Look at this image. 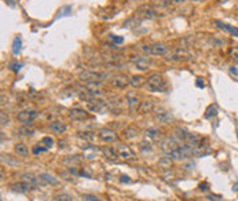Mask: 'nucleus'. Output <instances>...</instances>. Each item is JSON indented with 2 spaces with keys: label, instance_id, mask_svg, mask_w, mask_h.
Segmentation results:
<instances>
[{
  "label": "nucleus",
  "instance_id": "nucleus-41",
  "mask_svg": "<svg viewBox=\"0 0 238 201\" xmlns=\"http://www.w3.org/2000/svg\"><path fill=\"white\" fill-rule=\"evenodd\" d=\"M193 2H201V0H193Z\"/></svg>",
  "mask_w": 238,
  "mask_h": 201
},
{
  "label": "nucleus",
  "instance_id": "nucleus-36",
  "mask_svg": "<svg viewBox=\"0 0 238 201\" xmlns=\"http://www.w3.org/2000/svg\"><path fill=\"white\" fill-rule=\"evenodd\" d=\"M197 87H201V88H204L205 87V83L201 80V79H197Z\"/></svg>",
  "mask_w": 238,
  "mask_h": 201
},
{
  "label": "nucleus",
  "instance_id": "nucleus-20",
  "mask_svg": "<svg viewBox=\"0 0 238 201\" xmlns=\"http://www.w3.org/2000/svg\"><path fill=\"white\" fill-rule=\"evenodd\" d=\"M18 132H20V135H22V136H30L34 134V128L30 126H28V124H25L24 127H21Z\"/></svg>",
  "mask_w": 238,
  "mask_h": 201
},
{
  "label": "nucleus",
  "instance_id": "nucleus-13",
  "mask_svg": "<svg viewBox=\"0 0 238 201\" xmlns=\"http://www.w3.org/2000/svg\"><path fill=\"white\" fill-rule=\"evenodd\" d=\"M69 116H70V119H73V120H85V119H88L87 112H85L84 109H79V107L72 109L70 112H69Z\"/></svg>",
  "mask_w": 238,
  "mask_h": 201
},
{
  "label": "nucleus",
  "instance_id": "nucleus-16",
  "mask_svg": "<svg viewBox=\"0 0 238 201\" xmlns=\"http://www.w3.org/2000/svg\"><path fill=\"white\" fill-rule=\"evenodd\" d=\"M153 110V101L151 99H146L141 103V107H139V112L141 113H149V112Z\"/></svg>",
  "mask_w": 238,
  "mask_h": 201
},
{
  "label": "nucleus",
  "instance_id": "nucleus-25",
  "mask_svg": "<svg viewBox=\"0 0 238 201\" xmlns=\"http://www.w3.org/2000/svg\"><path fill=\"white\" fill-rule=\"evenodd\" d=\"M21 37H15L14 39V43H12V54L14 55H18L21 51Z\"/></svg>",
  "mask_w": 238,
  "mask_h": 201
},
{
  "label": "nucleus",
  "instance_id": "nucleus-10",
  "mask_svg": "<svg viewBox=\"0 0 238 201\" xmlns=\"http://www.w3.org/2000/svg\"><path fill=\"white\" fill-rule=\"evenodd\" d=\"M132 61H134L136 69H139V71H147L149 66L151 65L150 59L146 58V57H139V58H134Z\"/></svg>",
  "mask_w": 238,
  "mask_h": 201
},
{
  "label": "nucleus",
  "instance_id": "nucleus-18",
  "mask_svg": "<svg viewBox=\"0 0 238 201\" xmlns=\"http://www.w3.org/2000/svg\"><path fill=\"white\" fill-rule=\"evenodd\" d=\"M216 114H218V106L215 103H212L207 107V110H205V113H204V117L205 119H212V117L216 116Z\"/></svg>",
  "mask_w": 238,
  "mask_h": 201
},
{
  "label": "nucleus",
  "instance_id": "nucleus-42",
  "mask_svg": "<svg viewBox=\"0 0 238 201\" xmlns=\"http://www.w3.org/2000/svg\"><path fill=\"white\" fill-rule=\"evenodd\" d=\"M237 138H238V132H237Z\"/></svg>",
  "mask_w": 238,
  "mask_h": 201
},
{
  "label": "nucleus",
  "instance_id": "nucleus-31",
  "mask_svg": "<svg viewBox=\"0 0 238 201\" xmlns=\"http://www.w3.org/2000/svg\"><path fill=\"white\" fill-rule=\"evenodd\" d=\"M83 199L85 201H103V200L98 199L97 196H92V194H85V196H83Z\"/></svg>",
  "mask_w": 238,
  "mask_h": 201
},
{
  "label": "nucleus",
  "instance_id": "nucleus-1",
  "mask_svg": "<svg viewBox=\"0 0 238 201\" xmlns=\"http://www.w3.org/2000/svg\"><path fill=\"white\" fill-rule=\"evenodd\" d=\"M165 88H167V81L163 75H160V73H151L147 77V90L149 91H153V92L165 91Z\"/></svg>",
  "mask_w": 238,
  "mask_h": 201
},
{
  "label": "nucleus",
  "instance_id": "nucleus-39",
  "mask_svg": "<svg viewBox=\"0 0 238 201\" xmlns=\"http://www.w3.org/2000/svg\"><path fill=\"white\" fill-rule=\"evenodd\" d=\"M169 2L175 3V4H179V3H183V2H186V0H169Z\"/></svg>",
  "mask_w": 238,
  "mask_h": 201
},
{
  "label": "nucleus",
  "instance_id": "nucleus-22",
  "mask_svg": "<svg viewBox=\"0 0 238 201\" xmlns=\"http://www.w3.org/2000/svg\"><path fill=\"white\" fill-rule=\"evenodd\" d=\"M143 81H145V77L143 76H132L131 77V80H129V84L132 85V87H141L142 84H143Z\"/></svg>",
  "mask_w": 238,
  "mask_h": 201
},
{
  "label": "nucleus",
  "instance_id": "nucleus-6",
  "mask_svg": "<svg viewBox=\"0 0 238 201\" xmlns=\"http://www.w3.org/2000/svg\"><path fill=\"white\" fill-rule=\"evenodd\" d=\"M154 15L155 11L153 10L151 6H142L136 10V17L139 20H151V18H154Z\"/></svg>",
  "mask_w": 238,
  "mask_h": 201
},
{
  "label": "nucleus",
  "instance_id": "nucleus-8",
  "mask_svg": "<svg viewBox=\"0 0 238 201\" xmlns=\"http://www.w3.org/2000/svg\"><path fill=\"white\" fill-rule=\"evenodd\" d=\"M99 138L105 142H113L117 139V134L110 128H102L99 131Z\"/></svg>",
  "mask_w": 238,
  "mask_h": 201
},
{
  "label": "nucleus",
  "instance_id": "nucleus-2",
  "mask_svg": "<svg viewBox=\"0 0 238 201\" xmlns=\"http://www.w3.org/2000/svg\"><path fill=\"white\" fill-rule=\"evenodd\" d=\"M109 77V75L105 72H92V71H84L80 73V79L84 81H103Z\"/></svg>",
  "mask_w": 238,
  "mask_h": 201
},
{
  "label": "nucleus",
  "instance_id": "nucleus-3",
  "mask_svg": "<svg viewBox=\"0 0 238 201\" xmlns=\"http://www.w3.org/2000/svg\"><path fill=\"white\" fill-rule=\"evenodd\" d=\"M39 117V112L37 110H29V109H26V110H22L20 112V113L17 114V119L18 121H21V123H24V124H30L32 121H34Z\"/></svg>",
  "mask_w": 238,
  "mask_h": 201
},
{
  "label": "nucleus",
  "instance_id": "nucleus-19",
  "mask_svg": "<svg viewBox=\"0 0 238 201\" xmlns=\"http://www.w3.org/2000/svg\"><path fill=\"white\" fill-rule=\"evenodd\" d=\"M14 150L18 156H28V152H29L28 150V146L25 143H17L14 146Z\"/></svg>",
  "mask_w": 238,
  "mask_h": 201
},
{
  "label": "nucleus",
  "instance_id": "nucleus-37",
  "mask_svg": "<svg viewBox=\"0 0 238 201\" xmlns=\"http://www.w3.org/2000/svg\"><path fill=\"white\" fill-rule=\"evenodd\" d=\"M110 37H112V39L116 41V43H119V44H120V43H123V37H117V36H113V34H112Z\"/></svg>",
  "mask_w": 238,
  "mask_h": 201
},
{
  "label": "nucleus",
  "instance_id": "nucleus-32",
  "mask_svg": "<svg viewBox=\"0 0 238 201\" xmlns=\"http://www.w3.org/2000/svg\"><path fill=\"white\" fill-rule=\"evenodd\" d=\"M46 150H47V148H43V146H34V148H33V153H34V154H39V153H43Z\"/></svg>",
  "mask_w": 238,
  "mask_h": 201
},
{
  "label": "nucleus",
  "instance_id": "nucleus-30",
  "mask_svg": "<svg viewBox=\"0 0 238 201\" xmlns=\"http://www.w3.org/2000/svg\"><path fill=\"white\" fill-rule=\"evenodd\" d=\"M42 143H46V148H51V146L54 145V139L50 138V136H44V138L42 139Z\"/></svg>",
  "mask_w": 238,
  "mask_h": 201
},
{
  "label": "nucleus",
  "instance_id": "nucleus-21",
  "mask_svg": "<svg viewBox=\"0 0 238 201\" xmlns=\"http://www.w3.org/2000/svg\"><path fill=\"white\" fill-rule=\"evenodd\" d=\"M40 179H42L44 183H50V185H55L56 182V178H54L52 175L47 174V172H43V174H40Z\"/></svg>",
  "mask_w": 238,
  "mask_h": 201
},
{
  "label": "nucleus",
  "instance_id": "nucleus-5",
  "mask_svg": "<svg viewBox=\"0 0 238 201\" xmlns=\"http://www.w3.org/2000/svg\"><path fill=\"white\" fill-rule=\"evenodd\" d=\"M129 80H131V79H129L127 75H124V73H119V75H114L113 76L112 80H110V83H112L113 87L125 88L127 85L129 84Z\"/></svg>",
  "mask_w": 238,
  "mask_h": 201
},
{
  "label": "nucleus",
  "instance_id": "nucleus-17",
  "mask_svg": "<svg viewBox=\"0 0 238 201\" xmlns=\"http://www.w3.org/2000/svg\"><path fill=\"white\" fill-rule=\"evenodd\" d=\"M22 178H24V180L25 182H28V183H30L33 187H36L37 185L40 183V178H36V176H33V175H30V174H24L22 175Z\"/></svg>",
  "mask_w": 238,
  "mask_h": 201
},
{
  "label": "nucleus",
  "instance_id": "nucleus-23",
  "mask_svg": "<svg viewBox=\"0 0 238 201\" xmlns=\"http://www.w3.org/2000/svg\"><path fill=\"white\" fill-rule=\"evenodd\" d=\"M124 136L127 139H134L138 136V130H136L135 127H128V128H125V131H124Z\"/></svg>",
  "mask_w": 238,
  "mask_h": 201
},
{
  "label": "nucleus",
  "instance_id": "nucleus-34",
  "mask_svg": "<svg viewBox=\"0 0 238 201\" xmlns=\"http://www.w3.org/2000/svg\"><path fill=\"white\" fill-rule=\"evenodd\" d=\"M7 123H8V117H7V114H6L4 112H2V126H6Z\"/></svg>",
  "mask_w": 238,
  "mask_h": 201
},
{
  "label": "nucleus",
  "instance_id": "nucleus-9",
  "mask_svg": "<svg viewBox=\"0 0 238 201\" xmlns=\"http://www.w3.org/2000/svg\"><path fill=\"white\" fill-rule=\"evenodd\" d=\"M10 189L14 190V191H17V193H26V191H29V190L33 189V186H32L30 183H28V182L24 180V182H17V183L11 185Z\"/></svg>",
  "mask_w": 238,
  "mask_h": 201
},
{
  "label": "nucleus",
  "instance_id": "nucleus-38",
  "mask_svg": "<svg viewBox=\"0 0 238 201\" xmlns=\"http://www.w3.org/2000/svg\"><path fill=\"white\" fill-rule=\"evenodd\" d=\"M230 72H231V73H233V75H234V76H238V71H237V69H236V68H234V66H230Z\"/></svg>",
  "mask_w": 238,
  "mask_h": 201
},
{
  "label": "nucleus",
  "instance_id": "nucleus-40",
  "mask_svg": "<svg viewBox=\"0 0 238 201\" xmlns=\"http://www.w3.org/2000/svg\"><path fill=\"white\" fill-rule=\"evenodd\" d=\"M220 2H222V3H224V2H228V0H220Z\"/></svg>",
  "mask_w": 238,
  "mask_h": 201
},
{
  "label": "nucleus",
  "instance_id": "nucleus-29",
  "mask_svg": "<svg viewBox=\"0 0 238 201\" xmlns=\"http://www.w3.org/2000/svg\"><path fill=\"white\" fill-rule=\"evenodd\" d=\"M158 130H155V128H150V130H147L146 131V135L149 136V138H153V139H155V138H158Z\"/></svg>",
  "mask_w": 238,
  "mask_h": 201
},
{
  "label": "nucleus",
  "instance_id": "nucleus-35",
  "mask_svg": "<svg viewBox=\"0 0 238 201\" xmlns=\"http://www.w3.org/2000/svg\"><path fill=\"white\" fill-rule=\"evenodd\" d=\"M120 178H121V179H120L121 182H127V183H129V182H131V178H129V176H127V175H121Z\"/></svg>",
  "mask_w": 238,
  "mask_h": 201
},
{
  "label": "nucleus",
  "instance_id": "nucleus-26",
  "mask_svg": "<svg viewBox=\"0 0 238 201\" xmlns=\"http://www.w3.org/2000/svg\"><path fill=\"white\" fill-rule=\"evenodd\" d=\"M52 201H73V197L68 193H61V194H56Z\"/></svg>",
  "mask_w": 238,
  "mask_h": 201
},
{
  "label": "nucleus",
  "instance_id": "nucleus-4",
  "mask_svg": "<svg viewBox=\"0 0 238 201\" xmlns=\"http://www.w3.org/2000/svg\"><path fill=\"white\" fill-rule=\"evenodd\" d=\"M145 53H147L149 55H165L167 54V46L163 43H154L150 44V46H145L143 47Z\"/></svg>",
  "mask_w": 238,
  "mask_h": 201
},
{
  "label": "nucleus",
  "instance_id": "nucleus-27",
  "mask_svg": "<svg viewBox=\"0 0 238 201\" xmlns=\"http://www.w3.org/2000/svg\"><path fill=\"white\" fill-rule=\"evenodd\" d=\"M102 152H103V154H105V157L106 158H109V160H112L114 161L117 158V156H116V153H114L112 149H109V148H103L102 149Z\"/></svg>",
  "mask_w": 238,
  "mask_h": 201
},
{
  "label": "nucleus",
  "instance_id": "nucleus-24",
  "mask_svg": "<svg viewBox=\"0 0 238 201\" xmlns=\"http://www.w3.org/2000/svg\"><path fill=\"white\" fill-rule=\"evenodd\" d=\"M72 14V7L70 6H63V7L59 8L58 11V15H56V18H61V17H68V15Z\"/></svg>",
  "mask_w": 238,
  "mask_h": 201
},
{
  "label": "nucleus",
  "instance_id": "nucleus-14",
  "mask_svg": "<svg viewBox=\"0 0 238 201\" xmlns=\"http://www.w3.org/2000/svg\"><path fill=\"white\" fill-rule=\"evenodd\" d=\"M66 128H68L66 124L63 123V121H59V120H55L50 124V130L54 131L55 134H63L66 131Z\"/></svg>",
  "mask_w": 238,
  "mask_h": 201
},
{
  "label": "nucleus",
  "instance_id": "nucleus-28",
  "mask_svg": "<svg viewBox=\"0 0 238 201\" xmlns=\"http://www.w3.org/2000/svg\"><path fill=\"white\" fill-rule=\"evenodd\" d=\"M228 55H230L234 61L238 62V47H231V48L228 50Z\"/></svg>",
  "mask_w": 238,
  "mask_h": 201
},
{
  "label": "nucleus",
  "instance_id": "nucleus-11",
  "mask_svg": "<svg viewBox=\"0 0 238 201\" xmlns=\"http://www.w3.org/2000/svg\"><path fill=\"white\" fill-rule=\"evenodd\" d=\"M116 153L117 156H120L121 158H131L132 157V152L129 150V148L127 145H123V143H119L116 146Z\"/></svg>",
  "mask_w": 238,
  "mask_h": 201
},
{
  "label": "nucleus",
  "instance_id": "nucleus-7",
  "mask_svg": "<svg viewBox=\"0 0 238 201\" xmlns=\"http://www.w3.org/2000/svg\"><path fill=\"white\" fill-rule=\"evenodd\" d=\"M127 103H128V107L132 112H136V110H139L142 102L139 101V97H138V94H136V92L129 91L128 94H127Z\"/></svg>",
  "mask_w": 238,
  "mask_h": 201
},
{
  "label": "nucleus",
  "instance_id": "nucleus-15",
  "mask_svg": "<svg viewBox=\"0 0 238 201\" xmlns=\"http://www.w3.org/2000/svg\"><path fill=\"white\" fill-rule=\"evenodd\" d=\"M155 119L158 121H161V123H169L172 120V116H171L169 112H167L164 109H158L155 112Z\"/></svg>",
  "mask_w": 238,
  "mask_h": 201
},
{
  "label": "nucleus",
  "instance_id": "nucleus-12",
  "mask_svg": "<svg viewBox=\"0 0 238 201\" xmlns=\"http://www.w3.org/2000/svg\"><path fill=\"white\" fill-rule=\"evenodd\" d=\"M215 24H216V26L219 28V29H222L223 32H227V33L238 37V29L237 28L231 26V25H228V24H224V22H222V21H218V20L215 21Z\"/></svg>",
  "mask_w": 238,
  "mask_h": 201
},
{
  "label": "nucleus",
  "instance_id": "nucleus-33",
  "mask_svg": "<svg viewBox=\"0 0 238 201\" xmlns=\"http://www.w3.org/2000/svg\"><path fill=\"white\" fill-rule=\"evenodd\" d=\"M10 68H11V71H14V72H20V69L22 68V65H21V63H11Z\"/></svg>",
  "mask_w": 238,
  "mask_h": 201
}]
</instances>
